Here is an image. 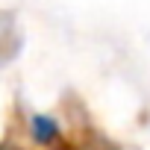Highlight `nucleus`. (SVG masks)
<instances>
[{
	"mask_svg": "<svg viewBox=\"0 0 150 150\" xmlns=\"http://www.w3.org/2000/svg\"><path fill=\"white\" fill-rule=\"evenodd\" d=\"M27 132H30V138H33L35 144H41V147L56 144L59 135H62L59 121H56L53 115H44V112H33V115H30V121H27Z\"/></svg>",
	"mask_w": 150,
	"mask_h": 150,
	"instance_id": "1",
	"label": "nucleus"
}]
</instances>
